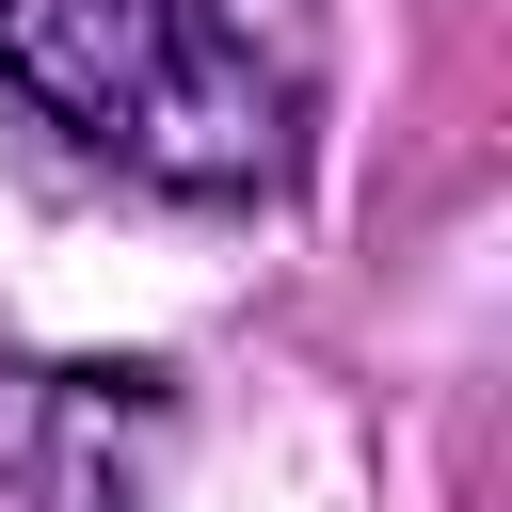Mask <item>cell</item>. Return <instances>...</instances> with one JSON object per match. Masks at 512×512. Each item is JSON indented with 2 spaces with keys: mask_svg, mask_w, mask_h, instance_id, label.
I'll return each instance as SVG.
<instances>
[{
  "mask_svg": "<svg viewBox=\"0 0 512 512\" xmlns=\"http://www.w3.org/2000/svg\"><path fill=\"white\" fill-rule=\"evenodd\" d=\"M0 80L160 192H272L304 128L288 64L208 0H0Z\"/></svg>",
  "mask_w": 512,
  "mask_h": 512,
  "instance_id": "obj_1",
  "label": "cell"
},
{
  "mask_svg": "<svg viewBox=\"0 0 512 512\" xmlns=\"http://www.w3.org/2000/svg\"><path fill=\"white\" fill-rule=\"evenodd\" d=\"M0 512H144V400H112V368L0 384Z\"/></svg>",
  "mask_w": 512,
  "mask_h": 512,
  "instance_id": "obj_2",
  "label": "cell"
}]
</instances>
